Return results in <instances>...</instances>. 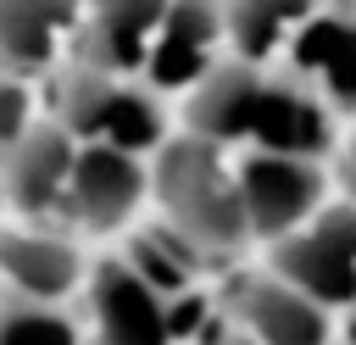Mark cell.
<instances>
[{
  "instance_id": "5bb4252c",
  "label": "cell",
  "mask_w": 356,
  "mask_h": 345,
  "mask_svg": "<svg viewBox=\"0 0 356 345\" xmlns=\"http://www.w3.org/2000/svg\"><path fill=\"white\" fill-rule=\"evenodd\" d=\"M0 278L28 300H56L61 306L78 289L83 267H78V250L67 239L28 228V234H0Z\"/></svg>"
},
{
  "instance_id": "6da1fadb",
  "label": "cell",
  "mask_w": 356,
  "mask_h": 345,
  "mask_svg": "<svg viewBox=\"0 0 356 345\" xmlns=\"http://www.w3.org/2000/svg\"><path fill=\"white\" fill-rule=\"evenodd\" d=\"M150 189H156L167 223L184 228L200 250H234L239 239H250L245 206H239V184L222 167V145H211L200 134L161 139Z\"/></svg>"
},
{
  "instance_id": "d6986e66",
  "label": "cell",
  "mask_w": 356,
  "mask_h": 345,
  "mask_svg": "<svg viewBox=\"0 0 356 345\" xmlns=\"http://www.w3.org/2000/svg\"><path fill=\"white\" fill-rule=\"evenodd\" d=\"M22 128H28V89L17 78H0V150H11Z\"/></svg>"
},
{
  "instance_id": "e0dca14e",
  "label": "cell",
  "mask_w": 356,
  "mask_h": 345,
  "mask_svg": "<svg viewBox=\"0 0 356 345\" xmlns=\"http://www.w3.org/2000/svg\"><path fill=\"white\" fill-rule=\"evenodd\" d=\"M156 295H178V289H189L195 284V267H200V245L184 234V228H172V223H156V228H145V234H134V245H128V256H122Z\"/></svg>"
},
{
  "instance_id": "8fae6325",
  "label": "cell",
  "mask_w": 356,
  "mask_h": 345,
  "mask_svg": "<svg viewBox=\"0 0 356 345\" xmlns=\"http://www.w3.org/2000/svg\"><path fill=\"white\" fill-rule=\"evenodd\" d=\"M273 278L295 284L328 312H345L356 300V256L323 239L317 228H289L273 239Z\"/></svg>"
},
{
  "instance_id": "5b68a950",
  "label": "cell",
  "mask_w": 356,
  "mask_h": 345,
  "mask_svg": "<svg viewBox=\"0 0 356 345\" xmlns=\"http://www.w3.org/2000/svg\"><path fill=\"white\" fill-rule=\"evenodd\" d=\"M222 39V0H167L139 72L150 78V89H189L217 67Z\"/></svg>"
},
{
  "instance_id": "2e32d148",
  "label": "cell",
  "mask_w": 356,
  "mask_h": 345,
  "mask_svg": "<svg viewBox=\"0 0 356 345\" xmlns=\"http://www.w3.org/2000/svg\"><path fill=\"white\" fill-rule=\"evenodd\" d=\"M323 0H222V28L234 39L239 61H267L278 45H289V33L317 11Z\"/></svg>"
},
{
  "instance_id": "7402d4cb",
  "label": "cell",
  "mask_w": 356,
  "mask_h": 345,
  "mask_svg": "<svg viewBox=\"0 0 356 345\" xmlns=\"http://www.w3.org/2000/svg\"><path fill=\"white\" fill-rule=\"evenodd\" d=\"M211 345H261V339H250V334L239 328V334H222V339H211Z\"/></svg>"
},
{
  "instance_id": "9a60e30c",
  "label": "cell",
  "mask_w": 356,
  "mask_h": 345,
  "mask_svg": "<svg viewBox=\"0 0 356 345\" xmlns=\"http://www.w3.org/2000/svg\"><path fill=\"white\" fill-rule=\"evenodd\" d=\"M78 22V0H0V61L17 72L50 67Z\"/></svg>"
},
{
  "instance_id": "ac0fdd59",
  "label": "cell",
  "mask_w": 356,
  "mask_h": 345,
  "mask_svg": "<svg viewBox=\"0 0 356 345\" xmlns=\"http://www.w3.org/2000/svg\"><path fill=\"white\" fill-rule=\"evenodd\" d=\"M0 345H78V328L67 312H56V300L17 295L0 306Z\"/></svg>"
},
{
  "instance_id": "7c38bea8",
  "label": "cell",
  "mask_w": 356,
  "mask_h": 345,
  "mask_svg": "<svg viewBox=\"0 0 356 345\" xmlns=\"http://www.w3.org/2000/svg\"><path fill=\"white\" fill-rule=\"evenodd\" d=\"M256 83H261L256 61H222V67H211L200 83H189L184 128L200 134V139H211V145H245Z\"/></svg>"
},
{
  "instance_id": "ba28073f",
  "label": "cell",
  "mask_w": 356,
  "mask_h": 345,
  "mask_svg": "<svg viewBox=\"0 0 356 345\" xmlns=\"http://www.w3.org/2000/svg\"><path fill=\"white\" fill-rule=\"evenodd\" d=\"M289 72L306 78L328 111L356 117V17L317 6L289 33Z\"/></svg>"
},
{
  "instance_id": "30bf717a",
  "label": "cell",
  "mask_w": 356,
  "mask_h": 345,
  "mask_svg": "<svg viewBox=\"0 0 356 345\" xmlns=\"http://www.w3.org/2000/svg\"><path fill=\"white\" fill-rule=\"evenodd\" d=\"M239 328L261 345H328L334 323H328V306H317L312 295H300L295 284L284 278H256L239 289V306H234Z\"/></svg>"
},
{
  "instance_id": "277c9868",
  "label": "cell",
  "mask_w": 356,
  "mask_h": 345,
  "mask_svg": "<svg viewBox=\"0 0 356 345\" xmlns=\"http://www.w3.org/2000/svg\"><path fill=\"white\" fill-rule=\"evenodd\" d=\"M145 189H150V172L134 150L78 139L72 172H67V217L78 228H95V234L128 228L134 211L145 206Z\"/></svg>"
},
{
  "instance_id": "4fadbf2b",
  "label": "cell",
  "mask_w": 356,
  "mask_h": 345,
  "mask_svg": "<svg viewBox=\"0 0 356 345\" xmlns=\"http://www.w3.org/2000/svg\"><path fill=\"white\" fill-rule=\"evenodd\" d=\"M83 61L100 72H134L145 67L150 33L167 11V0H83Z\"/></svg>"
},
{
  "instance_id": "7a4b0ae2",
  "label": "cell",
  "mask_w": 356,
  "mask_h": 345,
  "mask_svg": "<svg viewBox=\"0 0 356 345\" xmlns=\"http://www.w3.org/2000/svg\"><path fill=\"white\" fill-rule=\"evenodd\" d=\"M61 128L72 139H95V145H117V150H156L167 139V122H161V106L150 89H134L122 72H100V67H83L67 95H61Z\"/></svg>"
},
{
  "instance_id": "9c48e42d",
  "label": "cell",
  "mask_w": 356,
  "mask_h": 345,
  "mask_svg": "<svg viewBox=\"0 0 356 345\" xmlns=\"http://www.w3.org/2000/svg\"><path fill=\"white\" fill-rule=\"evenodd\" d=\"M72 150L78 139L61 128V122H44V128H22L17 145L6 150V200L28 217H56L67 211V172H72Z\"/></svg>"
},
{
  "instance_id": "8992f818",
  "label": "cell",
  "mask_w": 356,
  "mask_h": 345,
  "mask_svg": "<svg viewBox=\"0 0 356 345\" xmlns=\"http://www.w3.org/2000/svg\"><path fill=\"white\" fill-rule=\"evenodd\" d=\"M250 150H284V156H323L334 145V111L323 106V95L284 72V78H261L256 83V106H250Z\"/></svg>"
},
{
  "instance_id": "3957f363",
  "label": "cell",
  "mask_w": 356,
  "mask_h": 345,
  "mask_svg": "<svg viewBox=\"0 0 356 345\" xmlns=\"http://www.w3.org/2000/svg\"><path fill=\"white\" fill-rule=\"evenodd\" d=\"M245 228L256 239H278L289 228H306L312 211L323 206V172L312 156H284V150H250L234 167Z\"/></svg>"
},
{
  "instance_id": "52a82bcc",
  "label": "cell",
  "mask_w": 356,
  "mask_h": 345,
  "mask_svg": "<svg viewBox=\"0 0 356 345\" xmlns=\"http://www.w3.org/2000/svg\"><path fill=\"white\" fill-rule=\"evenodd\" d=\"M89 312H95V345H172L167 295H156L122 256L95 267Z\"/></svg>"
},
{
  "instance_id": "44dd1931",
  "label": "cell",
  "mask_w": 356,
  "mask_h": 345,
  "mask_svg": "<svg viewBox=\"0 0 356 345\" xmlns=\"http://www.w3.org/2000/svg\"><path fill=\"white\" fill-rule=\"evenodd\" d=\"M345 345H356V300L345 306Z\"/></svg>"
},
{
  "instance_id": "ffe728a7",
  "label": "cell",
  "mask_w": 356,
  "mask_h": 345,
  "mask_svg": "<svg viewBox=\"0 0 356 345\" xmlns=\"http://www.w3.org/2000/svg\"><path fill=\"white\" fill-rule=\"evenodd\" d=\"M339 184H345V195L356 200V139L345 145V156H339Z\"/></svg>"
},
{
  "instance_id": "603a6c76",
  "label": "cell",
  "mask_w": 356,
  "mask_h": 345,
  "mask_svg": "<svg viewBox=\"0 0 356 345\" xmlns=\"http://www.w3.org/2000/svg\"><path fill=\"white\" fill-rule=\"evenodd\" d=\"M0 206H6V189H0Z\"/></svg>"
}]
</instances>
